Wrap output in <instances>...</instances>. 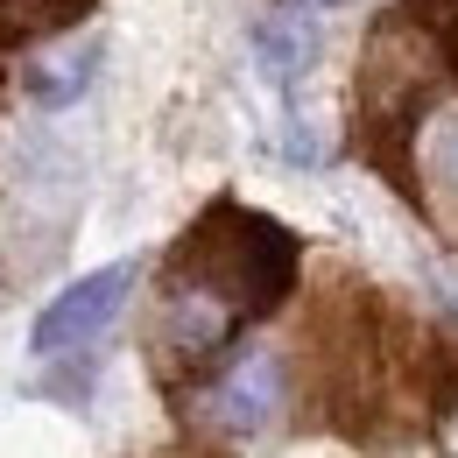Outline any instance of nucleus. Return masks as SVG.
Masks as SVG:
<instances>
[{
	"instance_id": "obj_5",
	"label": "nucleus",
	"mask_w": 458,
	"mask_h": 458,
	"mask_svg": "<svg viewBox=\"0 0 458 458\" xmlns=\"http://www.w3.org/2000/svg\"><path fill=\"white\" fill-rule=\"evenodd\" d=\"M233 318L219 296H205V289H176L170 296V345L183 352V360H205V352H219V345L233 339Z\"/></svg>"
},
{
	"instance_id": "obj_8",
	"label": "nucleus",
	"mask_w": 458,
	"mask_h": 458,
	"mask_svg": "<svg viewBox=\"0 0 458 458\" xmlns=\"http://www.w3.org/2000/svg\"><path fill=\"white\" fill-rule=\"evenodd\" d=\"M289 7H310L318 14V7H345V0H289Z\"/></svg>"
},
{
	"instance_id": "obj_6",
	"label": "nucleus",
	"mask_w": 458,
	"mask_h": 458,
	"mask_svg": "<svg viewBox=\"0 0 458 458\" xmlns=\"http://www.w3.org/2000/svg\"><path fill=\"white\" fill-rule=\"evenodd\" d=\"M92 71H99V43H71L57 57L29 64V71H21V92H29L36 106H71V99H85Z\"/></svg>"
},
{
	"instance_id": "obj_3",
	"label": "nucleus",
	"mask_w": 458,
	"mask_h": 458,
	"mask_svg": "<svg viewBox=\"0 0 458 458\" xmlns=\"http://www.w3.org/2000/svg\"><path fill=\"white\" fill-rule=\"evenodd\" d=\"M276 409H283V367H276L268 352H247L226 381L212 388V423L233 430V437H254Z\"/></svg>"
},
{
	"instance_id": "obj_1",
	"label": "nucleus",
	"mask_w": 458,
	"mask_h": 458,
	"mask_svg": "<svg viewBox=\"0 0 458 458\" xmlns=\"http://www.w3.org/2000/svg\"><path fill=\"white\" fill-rule=\"evenodd\" d=\"M176 289H205L219 296L233 318H268L296 289V268H303V247L283 219L268 212H247V205H212L198 226L176 240L170 254Z\"/></svg>"
},
{
	"instance_id": "obj_7",
	"label": "nucleus",
	"mask_w": 458,
	"mask_h": 458,
	"mask_svg": "<svg viewBox=\"0 0 458 458\" xmlns=\"http://www.w3.org/2000/svg\"><path fill=\"white\" fill-rule=\"evenodd\" d=\"M85 14H92V0H14V29H71Z\"/></svg>"
},
{
	"instance_id": "obj_2",
	"label": "nucleus",
	"mask_w": 458,
	"mask_h": 458,
	"mask_svg": "<svg viewBox=\"0 0 458 458\" xmlns=\"http://www.w3.org/2000/svg\"><path fill=\"white\" fill-rule=\"evenodd\" d=\"M127 289H134V261H114V268L78 276L71 289H57V296L43 303V318H36L29 345H36L43 360H50V352H71V345H92V339H99V332L120 318Z\"/></svg>"
},
{
	"instance_id": "obj_4",
	"label": "nucleus",
	"mask_w": 458,
	"mask_h": 458,
	"mask_svg": "<svg viewBox=\"0 0 458 458\" xmlns=\"http://www.w3.org/2000/svg\"><path fill=\"white\" fill-rule=\"evenodd\" d=\"M325 50V29H318V14L310 7H283V14H268L261 29H254V57L261 71L276 78V85H296L310 64Z\"/></svg>"
}]
</instances>
